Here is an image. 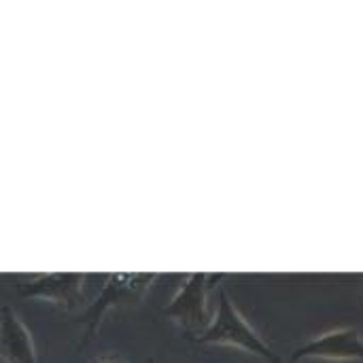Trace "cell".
Listing matches in <instances>:
<instances>
[{
  "mask_svg": "<svg viewBox=\"0 0 363 363\" xmlns=\"http://www.w3.org/2000/svg\"><path fill=\"white\" fill-rule=\"evenodd\" d=\"M87 277L83 274H36L19 279L21 296L43 300L66 311H74L83 304Z\"/></svg>",
  "mask_w": 363,
  "mask_h": 363,
  "instance_id": "6da1fadb",
  "label": "cell"
},
{
  "mask_svg": "<svg viewBox=\"0 0 363 363\" xmlns=\"http://www.w3.org/2000/svg\"><path fill=\"white\" fill-rule=\"evenodd\" d=\"M155 281V277H145V274H130V277H108V285L102 289L100 300L94 304V308L89 311V325L85 332V338L96 334L100 321L104 319V315L111 308H117L119 304H134L140 302V298L145 296L147 287ZM83 338V340H85Z\"/></svg>",
  "mask_w": 363,
  "mask_h": 363,
  "instance_id": "7a4b0ae2",
  "label": "cell"
},
{
  "mask_svg": "<svg viewBox=\"0 0 363 363\" xmlns=\"http://www.w3.org/2000/svg\"><path fill=\"white\" fill-rule=\"evenodd\" d=\"M0 362L36 363V347L21 317L11 308H0Z\"/></svg>",
  "mask_w": 363,
  "mask_h": 363,
  "instance_id": "3957f363",
  "label": "cell"
},
{
  "mask_svg": "<svg viewBox=\"0 0 363 363\" xmlns=\"http://www.w3.org/2000/svg\"><path fill=\"white\" fill-rule=\"evenodd\" d=\"M98 363H125L123 359H119V357H113V355H108V357H104L102 362Z\"/></svg>",
  "mask_w": 363,
  "mask_h": 363,
  "instance_id": "277c9868",
  "label": "cell"
}]
</instances>
